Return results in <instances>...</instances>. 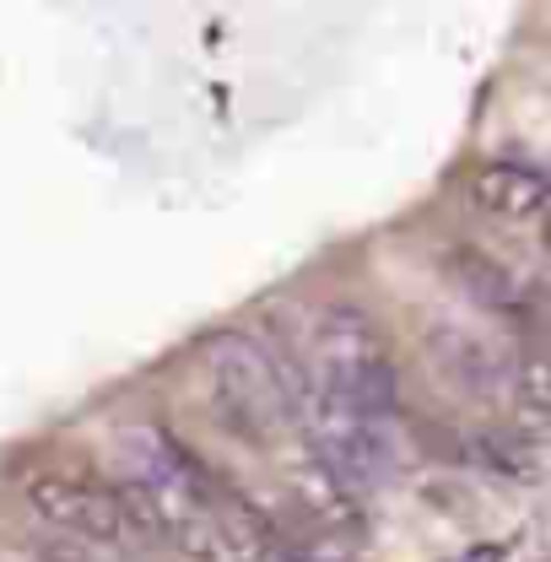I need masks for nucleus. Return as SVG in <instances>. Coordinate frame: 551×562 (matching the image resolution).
I'll use <instances>...</instances> for the list:
<instances>
[{
	"label": "nucleus",
	"mask_w": 551,
	"mask_h": 562,
	"mask_svg": "<svg viewBox=\"0 0 551 562\" xmlns=\"http://www.w3.org/2000/svg\"><path fill=\"white\" fill-rule=\"evenodd\" d=\"M454 271H460V286H471L492 308H503V314H519V308H525V303H519V281L508 277L503 266H492L486 255H476V249H460V255H454Z\"/></svg>",
	"instance_id": "nucleus-8"
},
{
	"label": "nucleus",
	"mask_w": 551,
	"mask_h": 562,
	"mask_svg": "<svg viewBox=\"0 0 551 562\" xmlns=\"http://www.w3.org/2000/svg\"><path fill=\"white\" fill-rule=\"evenodd\" d=\"M286 482H292L297 514L308 519V530H314L319 541H351V536H362V497L351 487H341L308 449H303V460L286 471Z\"/></svg>",
	"instance_id": "nucleus-5"
},
{
	"label": "nucleus",
	"mask_w": 551,
	"mask_h": 562,
	"mask_svg": "<svg viewBox=\"0 0 551 562\" xmlns=\"http://www.w3.org/2000/svg\"><path fill=\"white\" fill-rule=\"evenodd\" d=\"M427 357H432L438 379L454 384V390L471 395V401H492V395L508 384L503 351L492 347L486 336L465 330V325H443V319H438V325L427 330Z\"/></svg>",
	"instance_id": "nucleus-4"
},
{
	"label": "nucleus",
	"mask_w": 551,
	"mask_h": 562,
	"mask_svg": "<svg viewBox=\"0 0 551 562\" xmlns=\"http://www.w3.org/2000/svg\"><path fill=\"white\" fill-rule=\"evenodd\" d=\"M22 503L49 525L70 536L76 547H98V552H131L146 547L140 530L131 525L120 492L109 482H92V476H70V471H38L22 482Z\"/></svg>",
	"instance_id": "nucleus-3"
},
{
	"label": "nucleus",
	"mask_w": 551,
	"mask_h": 562,
	"mask_svg": "<svg viewBox=\"0 0 551 562\" xmlns=\"http://www.w3.org/2000/svg\"><path fill=\"white\" fill-rule=\"evenodd\" d=\"M211 525H216V541H222V558L227 562H286L281 530L233 487L211 482Z\"/></svg>",
	"instance_id": "nucleus-7"
},
{
	"label": "nucleus",
	"mask_w": 551,
	"mask_h": 562,
	"mask_svg": "<svg viewBox=\"0 0 551 562\" xmlns=\"http://www.w3.org/2000/svg\"><path fill=\"white\" fill-rule=\"evenodd\" d=\"M471 201L497 222H536L547 211V173L519 157H492L471 173Z\"/></svg>",
	"instance_id": "nucleus-6"
},
{
	"label": "nucleus",
	"mask_w": 551,
	"mask_h": 562,
	"mask_svg": "<svg viewBox=\"0 0 551 562\" xmlns=\"http://www.w3.org/2000/svg\"><path fill=\"white\" fill-rule=\"evenodd\" d=\"M508 395H514V406H519V432L541 438V427H547V362H541V357L514 362V368H508Z\"/></svg>",
	"instance_id": "nucleus-9"
},
{
	"label": "nucleus",
	"mask_w": 551,
	"mask_h": 562,
	"mask_svg": "<svg viewBox=\"0 0 551 562\" xmlns=\"http://www.w3.org/2000/svg\"><path fill=\"white\" fill-rule=\"evenodd\" d=\"M201 373L216 422L244 443H276L292 427V401L276 351L249 330H211L201 341Z\"/></svg>",
	"instance_id": "nucleus-2"
},
{
	"label": "nucleus",
	"mask_w": 551,
	"mask_h": 562,
	"mask_svg": "<svg viewBox=\"0 0 551 562\" xmlns=\"http://www.w3.org/2000/svg\"><path fill=\"white\" fill-rule=\"evenodd\" d=\"M125 476L114 482L146 547H173L190 562H227L211 525V476L168 432H125Z\"/></svg>",
	"instance_id": "nucleus-1"
},
{
	"label": "nucleus",
	"mask_w": 551,
	"mask_h": 562,
	"mask_svg": "<svg viewBox=\"0 0 551 562\" xmlns=\"http://www.w3.org/2000/svg\"><path fill=\"white\" fill-rule=\"evenodd\" d=\"M460 562H503V547H476L471 558H460Z\"/></svg>",
	"instance_id": "nucleus-10"
}]
</instances>
